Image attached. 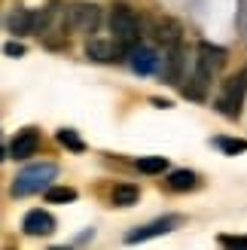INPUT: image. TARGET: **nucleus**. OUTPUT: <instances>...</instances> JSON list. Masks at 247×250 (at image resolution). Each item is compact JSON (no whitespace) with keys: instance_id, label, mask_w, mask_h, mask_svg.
<instances>
[{"instance_id":"obj_7","label":"nucleus","mask_w":247,"mask_h":250,"mask_svg":"<svg viewBox=\"0 0 247 250\" xmlns=\"http://www.w3.org/2000/svg\"><path fill=\"white\" fill-rule=\"evenodd\" d=\"M21 229H24V235H52V232H55V217L49 214V210L34 208V210H28V214H24Z\"/></svg>"},{"instance_id":"obj_4","label":"nucleus","mask_w":247,"mask_h":250,"mask_svg":"<svg viewBox=\"0 0 247 250\" xmlns=\"http://www.w3.org/2000/svg\"><path fill=\"white\" fill-rule=\"evenodd\" d=\"M98 19H101V12L95 3H77L67 9V28L80 34H92L98 28Z\"/></svg>"},{"instance_id":"obj_5","label":"nucleus","mask_w":247,"mask_h":250,"mask_svg":"<svg viewBox=\"0 0 247 250\" xmlns=\"http://www.w3.org/2000/svg\"><path fill=\"white\" fill-rule=\"evenodd\" d=\"M177 226H180V217H177V214H171V217H162V220H153V223H146V226H141V229L128 232V235H125V244H141V241H146V238H156V235H165V232L177 229Z\"/></svg>"},{"instance_id":"obj_1","label":"nucleus","mask_w":247,"mask_h":250,"mask_svg":"<svg viewBox=\"0 0 247 250\" xmlns=\"http://www.w3.org/2000/svg\"><path fill=\"white\" fill-rule=\"evenodd\" d=\"M110 34L125 49L141 43V16L128 3H122V0H116V3L110 6Z\"/></svg>"},{"instance_id":"obj_8","label":"nucleus","mask_w":247,"mask_h":250,"mask_svg":"<svg viewBox=\"0 0 247 250\" xmlns=\"http://www.w3.org/2000/svg\"><path fill=\"white\" fill-rule=\"evenodd\" d=\"M122 52H128L122 43L116 40H92L89 46H85V55H89L92 61H101V64H110V61H119Z\"/></svg>"},{"instance_id":"obj_19","label":"nucleus","mask_w":247,"mask_h":250,"mask_svg":"<svg viewBox=\"0 0 247 250\" xmlns=\"http://www.w3.org/2000/svg\"><path fill=\"white\" fill-rule=\"evenodd\" d=\"M223 247H247V235H220Z\"/></svg>"},{"instance_id":"obj_2","label":"nucleus","mask_w":247,"mask_h":250,"mask_svg":"<svg viewBox=\"0 0 247 250\" xmlns=\"http://www.w3.org/2000/svg\"><path fill=\"white\" fill-rule=\"evenodd\" d=\"M58 168L52 162H40V165H28L16 174V180H12V195L16 198H24V195H34V192H46L49 186H52Z\"/></svg>"},{"instance_id":"obj_17","label":"nucleus","mask_w":247,"mask_h":250,"mask_svg":"<svg viewBox=\"0 0 247 250\" xmlns=\"http://www.w3.org/2000/svg\"><path fill=\"white\" fill-rule=\"evenodd\" d=\"M134 165H138V171H144V174H162V171H168L165 156H141Z\"/></svg>"},{"instance_id":"obj_9","label":"nucleus","mask_w":247,"mask_h":250,"mask_svg":"<svg viewBox=\"0 0 247 250\" xmlns=\"http://www.w3.org/2000/svg\"><path fill=\"white\" fill-rule=\"evenodd\" d=\"M37 146H40V134H37V128H24V131L16 134V141L9 144L6 156L9 159H28V156L37 153Z\"/></svg>"},{"instance_id":"obj_18","label":"nucleus","mask_w":247,"mask_h":250,"mask_svg":"<svg viewBox=\"0 0 247 250\" xmlns=\"http://www.w3.org/2000/svg\"><path fill=\"white\" fill-rule=\"evenodd\" d=\"M214 146H220L226 156L247 153V141H238V137H214Z\"/></svg>"},{"instance_id":"obj_16","label":"nucleus","mask_w":247,"mask_h":250,"mask_svg":"<svg viewBox=\"0 0 247 250\" xmlns=\"http://www.w3.org/2000/svg\"><path fill=\"white\" fill-rule=\"evenodd\" d=\"M55 141H58L61 146H64V149H70V153H82V149H85V144L80 141V134L73 131V128H58Z\"/></svg>"},{"instance_id":"obj_11","label":"nucleus","mask_w":247,"mask_h":250,"mask_svg":"<svg viewBox=\"0 0 247 250\" xmlns=\"http://www.w3.org/2000/svg\"><path fill=\"white\" fill-rule=\"evenodd\" d=\"M6 31L9 34H31V31H37V12H31V9H12L6 16Z\"/></svg>"},{"instance_id":"obj_3","label":"nucleus","mask_w":247,"mask_h":250,"mask_svg":"<svg viewBox=\"0 0 247 250\" xmlns=\"http://www.w3.org/2000/svg\"><path fill=\"white\" fill-rule=\"evenodd\" d=\"M244 92H247V70L235 73L223 83V89L217 95V110L229 119H235L241 113V101H244Z\"/></svg>"},{"instance_id":"obj_13","label":"nucleus","mask_w":247,"mask_h":250,"mask_svg":"<svg viewBox=\"0 0 247 250\" xmlns=\"http://www.w3.org/2000/svg\"><path fill=\"white\" fill-rule=\"evenodd\" d=\"M168 186L174 192H189L199 186V174L195 171H186V168H177V171H171L168 174Z\"/></svg>"},{"instance_id":"obj_12","label":"nucleus","mask_w":247,"mask_h":250,"mask_svg":"<svg viewBox=\"0 0 247 250\" xmlns=\"http://www.w3.org/2000/svg\"><path fill=\"white\" fill-rule=\"evenodd\" d=\"M226 58H229V52H226L223 46H214V43H207V40L199 43V58H195V61H202L205 67L220 70V67L226 64Z\"/></svg>"},{"instance_id":"obj_6","label":"nucleus","mask_w":247,"mask_h":250,"mask_svg":"<svg viewBox=\"0 0 247 250\" xmlns=\"http://www.w3.org/2000/svg\"><path fill=\"white\" fill-rule=\"evenodd\" d=\"M128 64H131V70L134 73H141V77H150V73H156L159 70V55H156V49H150V46H131L128 49Z\"/></svg>"},{"instance_id":"obj_14","label":"nucleus","mask_w":247,"mask_h":250,"mask_svg":"<svg viewBox=\"0 0 247 250\" xmlns=\"http://www.w3.org/2000/svg\"><path fill=\"white\" fill-rule=\"evenodd\" d=\"M138 198H141V189L134 183H119V186H113V192H110V202L116 208H131V205H138Z\"/></svg>"},{"instance_id":"obj_20","label":"nucleus","mask_w":247,"mask_h":250,"mask_svg":"<svg viewBox=\"0 0 247 250\" xmlns=\"http://www.w3.org/2000/svg\"><path fill=\"white\" fill-rule=\"evenodd\" d=\"M3 52H6V55H24V46H21V43H6Z\"/></svg>"},{"instance_id":"obj_15","label":"nucleus","mask_w":247,"mask_h":250,"mask_svg":"<svg viewBox=\"0 0 247 250\" xmlns=\"http://www.w3.org/2000/svg\"><path fill=\"white\" fill-rule=\"evenodd\" d=\"M46 202H49V205L77 202V189H70V186H49V189H46Z\"/></svg>"},{"instance_id":"obj_10","label":"nucleus","mask_w":247,"mask_h":250,"mask_svg":"<svg viewBox=\"0 0 247 250\" xmlns=\"http://www.w3.org/2000/svg\"><path fill=\"white\" fill-rule=\"evenodd\" d=\"M150 31H153V37H156V43H162V46H177V43H180V34H183L180 21L168 19V16H162V19H153Z\"/></svg>"}]
</instances>
